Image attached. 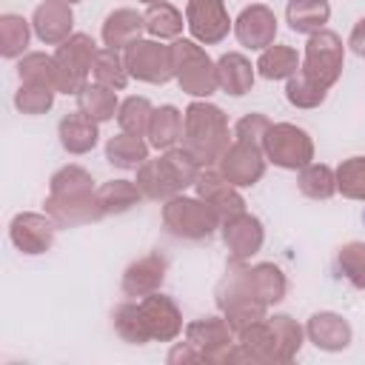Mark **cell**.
I'll list each match as a JSON object with an SVG mask.
<instances>
[{"label":"cell","mask_w":365,"mask_h":365,"mask_svg":"<svg viewBox=\"0 0 365 365\" xmlns=\"http://www.w3.org/2000/svg\"><path fill=\"white\" fill-rule=\"evenodd\" d=\"M228 145L231 134L225 111L208 100H191L182 111V148L205 168L217 165Z\"/></svg>","instance_id":"obj_2"},{"label":"cell","mask_w":365,"mask_h":365,"mask_svg":"<svg viewBox=\"0 0 365 365\" xmlns=\"http://www.w3.org/2000/svg\"><path fill=\"white\" fill-rule=\"evenodd\" d=\"M165 274H168V259L165 254L160 251H148L143 257H137L134 262H128V268L123 271V279H120V288L128 299H140L145 294H154L163 288L165 282Z\"/></svg>","instance_id":"obj_17"},{"label":"cell","mask_w":365,"mask_h":365,"mask_svg":"<svg viewBox=\"0 0 365 365\" xmlns=\"http://www.w3.org/2000/svg\"><path fill=\"white\" fill-rule=\"evenodd\" d=\"M305 336H308V342H314V348L336 354L354 342V328L336 311H317L305 322Z\"/></svg>","instance_id":"obj_20"},{"label":"cell","mask_w":365,"mask_h":365,"mask_svg":"<svg viewBox=\"0 0 365 365\" xmlns=\"http://www.w3.org/2000/svg\"><path fill=\"white\" fill-rule=\"evenodd\" d=\"M97 200H100L106 217H111V214H125V211H131V208L140 205L145 197H143V191L137 188L134 180H108V182H103V185L97 188Z\"/></svg>","instance_id":"obj_34"},{"label":"cell","mask_w":365,"mask_h":365,"mask_svg":"<svg viewBox=\"0 0 365 365\" xmlns=\"http://www.w3.org/2000/svg\"><path fill=\"white\" fill-rule=\"evenodd\" d=\"M331 20V3L328 0H288L285 6V23L297 34H314L325 29Z\"/></svg>","instance_id":"obj_29"},{"label":"cell","mask_w":365,"mask_h":365,"mask_svg":"<svg viewBox=\"0 0 365 365\" xmlns=\"http://www.w3.org/2000/svg\"><path fill=\"white\" fill-rule=\"evenodd\" d=\"M137 3H143V6H151V3H160V0H137Z\"/></svg>","instance_id":"obj_48"},{"label":"cell","mask_w":365,"mask_h":365,"mask_svg":"<svg viewBox=\"0 0 365 365\" xmlns=\"http://www.w3.org/2000/svg\"><path fill=\"white\" fill-rule=\"evenodd\" d=\"M143 31H145V17L137 9H114V11L106 14L100 37H103V46L123 51L125 46L140 40Z\"/></svg>","instance_id":"obj_23"},{"label":"cell","mask_w":365,"mask_h":365,"mask_svg":"<svg viewBox=\"0 0 365 365\" xmlns=\"http://www.w3.org/2000/svg\"><path fill=\"white\" fill-rule=\"evenodd\" d=\"M265 151L257 143H242V140H231V145L222 151V157L217 160V171L237 188H251L265 177Z\"/></svg>","instance_id":"obj_12"},{"label":"cell","mask_w":365,"mask_h":365,"mask_svg":"<svg viewBox=\"0 0 365 365\" xmlns=\"http://www.w3.org/2000/svg\"><path fill=\"white\" fill-rule=\"evenodd\" d=\"M91 80H94V83H103V86H108V88H114V91H123V88L128 86V80H131V74H128V68H125L123 51L108 48V46L97 48L94 63H91Z\"/></svg>","instance_id":"obj_33"},{"label":"cell","mask_w":365,"mask_h":365,"mask_svg":"<svg viewBox=\"0 0 365 365\" xmlns=\"http://www.w3.org/2000/svg\"><path fill=\"white\" fill-rule=\"evenodd\" d=\"M336 271L356 291H365V242L362 240H351L336 248Z\"/></svg>","instance_id":"obj_40"},{"label":"cell","mask_w":365,"mask_h":365,"mask_svg":"<svg viewBox=\"0 0 365 365\" xmlns=\"http://www.w3.org/2000/svg\"><path fill=\"white\" fill-rule=\"evenodd\" d=\"M245 271H248V282H251L254 294L268 308L285 299V294H288V277H285V271L279 265H274V262H257V265H248Z\"/></svg>","instance_id":"obj_28"},{"label":"cell","mask_w":365,"mask_h":365,"mask_svg":"<svg viewBox=\"0 0 365 365\" xmlns=\"http://www.w3.org/2000/svg\"><path fill=\"white\" fill-rule=\"evenodd\" d=\"M151 111H154V106H151L145 97H137V94L125 97V100L120 103V111H117L120 131L145 137V134H148V123H151Z\"/></svg>","instance_id":"obj_42"},{"label":"cell","mask_w":365,"mask_h":365,"mask_svg":"<svg viewBox=\"0 0 365 365\" xmlns=\"http://www.w3.org/2000/svg\"><path fill=\"white\" fill-rule=\"evenodd\" d=\"M220 214L200 197L177 194L163 205V225L171 237L200 242L208 240L214 231H220Z\"/></svg>","instance_id":"obj_6"},{"label":"cell","mask_w":365,"mask_h":365,"mask_svg":"<svg viewBox=\"0 0 365 365\" xmlns=\"http://www.w3.org/2000/svg\"><path fill=\"white\" fill-rule=\"evenodd\" d=\"M31 29L40 43L60 46L74 34V11L66 0H43L31 14Z\"/></svg>","instance_id":"obj_21"},{"label":"cell","mask_w":365,"mask_h":365,"mask_svg":"<svg viewBox=\"0 0 365 365\" xmlns=\"http://www.w3.org/2000/svg\"><path fill=\"white\" fill-rule=\"evenodd\" d=\"M194 191H197L200 200H205V202L220 214V220L245 211V197L240 194L237 185H231V182L217 171V165H205V168L200 171V177H197V182H194Z\"/></svg>","instance_id":"obj_19"},{"label":"cell","mask_w":365,"mask_h":365,"mask_svg":"<svg viewBox=\"0 0 365 365\" xmlns=\"http://www.w3.org/2000/svg\"><path fill=\"white\" fill-rule=\"evenodd\" d=\"M182 334L197 348L202 362H225L231 348H234V342H237V331H234V325L222 314L220 317L214 314V317L191 319Z\"/></svg>","instance_id":"obj_11"},{"label":"cell","mask_w":365,"mask_h":365,"mask_svg":"<svg viewBox=\"0 0 365 365\" xmlns=\"http://www.w3.org/2000/svg\"><path fill=\"white\" fill-rule=\"evenodd\" d=\"M200 171H202V165L185 148H168L160 157H148L137 168L134 182L145 200L168 202L171 197L182 194L185 188H194Z\"/></svg>","instance_id":"obj_3"},{"label":"cell","mask_w":365,"mask_h":365,"mask_svg":"<svg viewBox=\"0 0 365 365\" xmlns=\"http://www.w3.org/2000/svg\"><path fill=\"white\" fill-rule=\"evenodd\" d=\"M165 359H168V365H197V362H202V356L197 354V348H194L188 339L174 342Z\"/></svg>","instance_id":"obj_46"},{"label":"cell","mask_w":365,"mask_h":365,"mask_svg":"<svg viewBox=\"0 0 365 365\" xmlns=\"http://www.w3.org/2000/svg\"><path fill=\"white\" fill-rule=\"evenodd\" d=\"M148 151H151L148 140L128 134V131H120L106 140V160H108V165H114L120 171H131V168L137 171L148 160Z\"/></svg>","instance_id":"obj_26"},{"label":"cell","mask_w":365,"mask_h":365,"mask_svg":"<svg viewBox=\"0 0 365 365\" xmlns=\"http://www.w3.org/2000/svg\"><path fill=\"white\" fill-rule=\"evenodd\" d=\"M43 205H46V214L57 222V228L91 225L106 217V211L97 200L94 177L77 163H68L51 174L48 197Z\"/></svg>","instance_id":"obj_1"},{"label":"cell","mask_w":365,"mask_h":365,"mask_svg":"<svg viewBox=\"0 0 365 365\" xmlns=\"http://www.w3.org/2000/svg\"><path fill=\"white\" fill-rule=\"evenodd\" d=\"M57 137H60V145H63L68 154L80 157V154L94 151V145H97V140H100V123L91 120V117L83 114V111H71V114H66V117L57 123Z\"/></svg>","instance_id":"obj_22"},{"label":"cell","mask_w":365,"mask_h":365,"mask_svg":"<svg viewBox=\"0 0 365 365\" xmlns=\"http://www.w3.org/2000/svg\"><path fill=\"white\" fill-rule=\"evenodd\" d=\"M328 97V88L317 86L311 77H305L302 71H297L294 77L285 80V100L294 108H319Z\"/></svg>","instance_id":"obj_43"},{"label":"cell","mask_w":365,"mask_h":365,"mask_svg":"<svg viewBox=\"0 0 365 365\" xmlns=\"http://www.w3.org/2000/svg\"><path fill=\"white\" fill-rule=\"evenodd\" d=\"M17 77H20V83H46V86L57 88V94H60L54 54H46V51H26L23 57H17Z\"/></svg>","instance_id":"obj_38"},{"label":"cell","mask_w":365,"mask_h":365,"mask_svg":"<svg viewBox=\"0 0 365 365\" xmlns=\"http://www.w3.org/2000/svg\"><path fill=\"white\" fill-rule=\"evenodd\" d=\"M220 234H222V242L228 248V259H242V262H248L265 242L262 220L248 214V211L225 217L220 222Z\"/></svg>","instance_id":"obj_16"},{"label":"cell","mask_w":365,"mask_h":365,"mask_svg":"<svg viewBox=\"0 0 365 365\" xmlns=\"http://www.w3.org/2000/svg\"><path fill=\"white\" fill-rule=\"evenodd\" d=\"M268 319H271V325H274V331H277L279 365L297 359V354L302 351V342L308 339V336H305V328H302L294 317H288V314H274V317H268Z\"/></svg>","instance_id":"obj_39"},{"label":"cell","mask_w":365,"mask_h":365,"mask_svg":"<svg viewBox=\"0 0 365 365\" xmlns=\"http://www.w3.org/2000/svg\"><path fill=\"white\" fill-rule=\"evenodd\" d=\"M237 342L242 348H248V354L254 356V362H271L279 365V345H277V331L271 325L268 317L245 325L237 331Z\"/></svg>","instance_id":"obj_25"},{"label":"cell","mask_w":365,"mask_h":365,"mask_svg":"<svg viewBox=\"0 0 365 365\" xmlns=\"http://www.w3.org/2000/svg\"><path fill=\"white\" fill-rule=\"evenodd\" d=\"M268 125H271V120H268L265 114H259V111L242 114V117L237 120V125H234V140H242V143H257V145H262V137H265Z\"/></svg>","instance_id":"obj_45"},{"label":"cell","mask_w":365,"mask_h":365,"mask_svg":"<svg viewBox=\"0 0 365 365\" xmlns=\"http://www.w3.org/2000/svg\"><path fill=\"white\" fill-rule=\"evenodd\" d=\"M342 68H345V46H342L339 34L331 29H319V31L308 34L299 71L305 77H311L317 86L331 88L342 77Z\"/></svg>","instance_id":"obj_7"},{"label":"cell","mask_w":365,"mask_h":365,"mask_svg":"<svg viewBox=\"0 0 365 365\" xmlns=\"http://www.w3.org/2000/svg\"><path fill=\"white\" fill-rule=\"evenodd\" d=\"M97 43L86 31H74L68 40H63L54 48V63H57V86L60 94H74L88 83L91 77V63L97 54Z\"/></svg>","instance_id":"obj_9"},{"label":"cell","mask_w":365,"mask_h":365,"mask_svg":"<svg viewBox=\"0 0 365 365\" xmlns=\"http://www.w3.org/2000/svg\"><path fill=\"white\" fill-rule=\"evenodd\" d=\"M145 31L154 37V40H177L185 29V17L177 6H171L168 0H160V3H151L145 9Z\"/></svg>","instance_id":"obj_32"},{"label":"cell","mask_w":365,"mask_h":365,"mask_svg":"<svg viewBox=\"0 0 365 365\" xmlns=\"http://www.w3.org/2000/svg\"><path fill=\"white\" fill-rule=\"evenodd\" d=\"M334 171H336V191L348 200L365 202V157H348Z\"/></svg>","instance_id":"obj_44"},{"label":"cell","mask_w":365,"mask_h":365,"mask_svg":"<svg viewBox=\"0 0 365 365\" xmlns=\"http://www.w3.org/2000/svg\"><path fill=\"white\" fill-rule=\"evenodd\" d=\"M171 60H174V80L188 97L208 100L220 88L217 86V60L208 57L202 43L188 40V37L171 40Z\"/></svg>","instance_id":"obj_5"},{"label":"cell","mask_w":365,"mask_h":365,"mask_svg":"<svg viewBox=\"0 0 365 365\" xmlns=\"http://www.w3.org/2000/svg\"><path fill=\"white\" fill-rule=\"evenodd\" d=\"M297 185L308 200H331L336 194V171L325 163H308L299 168Z\"/></svg>","instance_id":"obj_37"},{"label":"cell","mask_w":365,"mask_h":365,"mask_svg":"<svg viewBox=\"0 0 365 365\" xmlns=\"http://www.w3.org/2000/svg\"><path fill=\"white\" fill-rule=\"evenodd\" d=\"M66 3H80V0H66Z\"/></svg>","instance_id":"obj_49"},{"label":"cell","mask_w":365,"mask_h":365,"mask_svg":"<svg viewBox=\"0 0 365 365\" xmlns=\"http://www.w3.org/2000/svg\"><path fill=\"white\" fill-rule=\"evenodd\" d=\"M137 302H140L143 322H145V331H148L151 342H174L185 331L182 311L174 302V297H168L163 291H154V294L140 297Z\"/></svg>","instance_id":"obj_14"},{"label":"cell","mask_w":365,"mask_h":365,"mask_svg":"<svg viewBox=\"0 0 365 365\" xmlns=\"http://www.w3.org/2000/svg\"><path fill=\"white\" fill-rule=\"evenodd\" d=\"M111 322H114V331H117V336H120L123 342H128V345H145V342H151L137 299L120 302V305L114 308V314H111Z\"/></svg>","instance_id":"obj_36"},{"label":"cell","mask_w":365,"mask_h":365,"mask_svg":"<svg viewBox=\"0 0 365 365\" xmlns=\"http://www.w3.org/2000/svg\"><path fill=\"white\" fill-rule=\"evenodd\" d=\"M54 231L57 222L48 214H37V211H20L9 222V240L26 257L46 254L54 245Z\"/></svg>","instance_id":"obj_15"},{"label":"cell","mask_w":365,"mask_h":365,"mask_svg":"<svg viewBox=\"0 0 365 365\" xmlns=\"http://www.w3.org/2000/svg\"><path fill=\"white\" fill-rule=\"evenodd\" d=\"M125 57V68L134 80L140 83H151V86H163L168 80H174V60H171V43L163 46L160 40H134L131 46L123 48Z\"/></svg>","instance_id":"obj_10"},{"label":"cell","mask_w":365,"mask_h":365,"mask_svg":"<svg viewBox=\"0 0 365 365\" xmlns=\"http://www.w3.org/2000/svg\"><path fill=\"white\" fill-rule=\"evenodd\" d=\"M148 145L157 151H168L182 140V111L171 103L157 106L151 111V123H148Z\"/></svg>","instance_id":"obj_27"},{"label":"cell","mask_w":365,"mask_h":365,"mask_svg":"<svg viewBox=\"0 0 365 365\" xmlns=\"http://www.w3.org/2000/svg\"><path fill=\"white\" fill-rule=\"evenodd\" d=\"M254 66H257V74L265 77V80H288V77H294L299 71L302 57L291 46L271 43L268 48L259 51V57H257Z\"/></svg>","instance_id":"obj_30"},{"label":"cell","mask_w":365,"mask_h":365,"mask_svg":"<svg viewBox=\"0 0 365 365\" xmlns=\"http://www.w3.org/2000/svg\"><path fill=\"white\" fill-rule=\"evenodd\" d=\"M254 77H257V66H251V60L242 51H225L217 60V86L231 97L248 94L254 88Z\"/></svg>","instance_id":"obj_24"},{"label":"cell","mask_w":365,"mask_h":365,"mask_svg":"<svg viewBox=\"0 0 365 365\" xmlns=\"http://www.w3.org/2000/svg\"><path fill=\"white\" fill-rule=\"evenodd\" d=\"M54 94H57V88H51L46 83H20L14 91V108L29 117L46 114L54 106Z\"/></svg>","instance_id":"obj_41"},{"label":"cell","mask_w":365,"mask_h":365,"mask_svg":"<svg viewBox=\"0 0 365 365\" xmlns=\"http://www.w3.org/2000/svg\"><path fill=\"white\" fill-rule=\"evenodd\" d=\"M234 34H237L240 46H245L251 51H262L277 37V14L265 3H251L237 14Z\"/></svg>","instance_id":"obj_18"},{"label":"cell","mask_w":365,"mask_h":365,"mask_svg":"<svg viewBox=\"0 0 365 365\" xmlns=\"http://www.w3.org/2000/svg\"><path fill=\"white\" fill-rule=\"evenodd\" d=\"M77 106H80L83 114H88L97 123H108L120 111L117 91L108 88V86H103V83H91V80L77 91Z\"/></svg>","instance_id":"obj_31"},{"label":"cell","mask_w":365,"mask_h":365,"mask_svg":"<svg viewBox=\"0 0 365 365\" xmlns=\"http://www.w3.org/2000/svg\"><path fill=\"white\" fill-rule=\"evenodd\" d=\"M185 29L202 46H217L234 29L225 0H188L185 3Z\"/></svg>","instance_id":"obj_13"},{"label":"cell","mask_w":365,"mask_h":365,"mask_svg":"<svg viewBox=\"0 0 365 365\" xmlns=\"http://www.w3.org/2000/svg\"><path fill=\"white\" fill-rule=\"evenodd\" d=\"M248 262L242 259H228L222 279L214 288V302L220 308V314L234 325V331L268 317V305L254 294L251 282H248Z\"/></svg>","instance_id":"obj_4"},{"label":"cell","mask_w":365,"mask_h":365,"mask_svg":"<svg viewBox=\"0 0 365 365\" xmlns=\"http://www.w3.org/2000/svg\"><path fill=\"white\" fill-rule=\"evenodd\" d=\"M262 151L268 163L285 171H299L314 163V140L294 123H271L262 137Z\"/></svg>","instance_id":"obj_8"},{"label":"cell","mask_w":365,"mask_h":365,"mask_svg":"<svg viewBox=\"0 0 365 365\" xmlns=\"http://www.w3.org/2000/svg\"><path fill=\"white\" fill-rule=\"evenodd\" d=\"M31 20L23 14H0V54L6 60H17L26 54L29 40H31Z\"/></svg>","instance_id":"obj_35"},{"label":"cell","mask_w":365,"mask_h":365,"mask_svg":"<svg viewBox=\"0 0 365 365\" xmlns=\"http://www.w3.org/2000/svg\"><path fill=\"white\" fill-rule=\"evenodd\" d=\"M348 46L356 57H365V17H359L351 29V37H348Z\"/></svg>","instance_id":"obj_47"}]
</instances>
